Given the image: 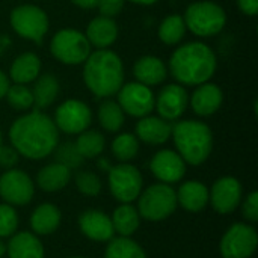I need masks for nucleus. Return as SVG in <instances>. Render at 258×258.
<instances>
[{
	"mask_svg": "<svg viewBox=\"0 0 258 258\" xmlns=\"http://www.w3.org/2000/svg\"><path fill=\"white\" fill-rule=\"evenodd\" d=\"M218 59L215 51L201 41H190L178 48L169 57L168 73L177 80L178 85L198 86L210 82L215 76Z\"/></svg>",
	"mask_w": 258,
	"mask_h": 258,
	"instance_id": "f03ea898",
	"label": "nucleus"
},
{
	"mask_svg": "<svg viewBox=\"0 0 258 258\" xmlns=\"http://www.w3.org/2000/svg\"><path fill=\"white\" fill-rule=\"evenodd\" d=\"M177 206L175 190L165 183L151 184L138 197V212L141 218L151 222L168 219L175 212Z\"/></svg>",
	"mask_w": 258,
	"mask_h": 258,
	"instance_id": "423d86ee",
	"label": "nucleus"
},
{
	"mask_svg": "<svg viewBox=\"0 0 258 258\" xmlns=\"http://www.w3.org/2000/svg\"><path fill=\"white\" fill-rule=\"evenodd\" d=\"M92 122L89 106L80 100H67L54 112V124L59 132L67 135H80L88 130Z\"/></svg>",
	"mask_w": 258,
	"mask_h": 258,
	"instance_id": "ddd939ff",
	"label": "nucleus"
},
{
	"mask_svg": "<svg viewBox=\"0 0 258 258\" xmlns=\"http://www.w3.org/2000/svg\"><path fill=\"white\" fill-rule=\"evenodd\" d=\"M150 169L160 183L172 184L184 177L186 162L174 150H160L153 156Z\"/></svg>",
	"mask_w": 258,
	"mask_h": 258,
	"instance_id": "dca6fc26",
	"label": "nucleus"
},
{
	"mask_svg": "<svg viewBox=\"0 0 258 258\" xmlns=\"http://www.w3.org/2000/svg\"><path fill=\"white\" fill-rule=\"evenodd\" d=\"M5 97L8 100V104L17 112H29L33 107L32 89L27 85H9Z\"/></svg>",
	"mask_w": 258,
	"mask_h": 258,
	"instance_id": "72a5a7b5",
	"label": "nucleus"
},
{
	"mask_svg": "<svg viewBox=\"0 0 258 258\" xmlns=\"http://www.w3.org/2000/svg\"><path fill=\"white\" fill-rule=\"evenodd\" d=\"M56 160L62 165H65L67 168H70L71 171L79 168L83 163V157L80 156V153L77 151L74 142H65L59 147H56Z\"/></svg>",
	"mask_w": 258,
	"mask_h": 258,
	"instance_id": "c9c22d12",
	"label": "nucleus"
},
{
	"mask_svg": "<svg viewBox=\"0 0 258 258\" xmlns=\"http://www.w3.org/2000/svg\"><path fill=\"white\" fill-rule=\"evenodd\" d=\"M6 254V245L3 243V240L0 239V258L3 257Z\"/></svg>",
	"mask_w": 258,
	"mask_h": 258,
	"instance_id": "de8ad7c7",
	"label": "nucleus"
},
{
	"mask_svg": "<svg viewBox=\"0 0 258 258\" xmlns=\"http://www.w3.org/2000/svg\"><path fill=\"white\" fill-rule=\"evenodd\" d=\"M6 254L9 258H44V246L36 234L21 231L9 237Z\"/></svg>",
	"mask_w": 258,
	"mask_h": 258,
	"instance_id": "5701e85b",
	"label": "nucleus"
},
{
	"mask_svg": "<svg viewBox=\"0 0 258 258\" xmlns=\"http://www.w3.org/2000/svg\"><path fill=\"white\" fill-rule=\"evenodd\" d=\"M9 77L0 70V100L5 98L6 92H8V88H9Z\"/></svg>",
	"mask_w": 258,
	"mask_h": 258,
	"instance_id": "79ce46f5",
	"label": "nucleus"
},
{
	"mask_svg": "<svg viewBox=\"0 0 258 258\" xmlns=\"http://www.w3.org/2000/svg\"><path fill=\"white\" fill-rule=\"evenodd\" d=\"M171 138L174 139L177 153L187 165L200 166L212 154L213 133L212 128L203 121H178L172 125Z\"/></svg>",
	"mask_w": 258,
	"mask_h": 258,
	"instance_id": "20e7f679",
	"label": "nucleus"
},
{
	"mask_svg": "<svg viewBox=\"0 0 258 258\" xmlns=\"http://www.w3.org/2000/svg\"><path fill=\"white\" fill-rule=\"evenodd\" d=\"M35 195L32 178L21 169H6L0 175V198L9 206H26Z\"/></svg>",
	"mask_w": 258,
	"mask_h": 258,
	"instance_id": "f8f14e48",
	"label": "nucleus"
},
{
	"mask_svg": "<svg viewBox=\"0 0 258 258\" xmlns=\"http://www.w3.org/2000/svg\"><path fill=\"white\" fill-rule=\"evenodd\" d=\"M50 51L63 65H80L91 54V44L80 30L60 29L51 38Z\"/></svg>",
	"mask_w": 258,
	"mask_h": 258,
	"instance_id": "6e6552de",
	"label": "nucleus"
},
{
	"mask_svg": "<svg viewBox=\"0 0 258 258\" xmlns=\"http://www.w3.org/2000/svg\"><path fill=\"white\" fill-rule=\"evenodd\" d=\"M74 145L83 159H95L104 151L106 139L100 132L88 128L79 135Z\"/></svg>",
	"mask_w": 258,
	"mask_h": 258,
	"instance_id": "2f4dec72",
	"label": "nucleus"
},
{
	"mask_svg": "<svg viewBox=\"0 0 258 258\" xmlns=\"http://www.w3.org/2000/svg\"><path fill=\"white\" fill-rule=\"evenodd\" d=\"M41 74V59L32 51H24L14 59L9 68V77L14 83L29 85Z\"/></svg>",
	"mask_w": 258,
	"mask_h": 258,
	"instance_id": "b1692460",
	"label": "nucleus"
},
{
	"mask_svg": "<svg viewBox=\"0 0 258 258\" xmlns=\"http://www.w3.org/2000/svg\"><path fill=\"white\" fill-rule=\"evenodd\" d=\"M83 82L95 97L109 98L124 85V65L121 57L109 50L91 51L83 62Z\"/></svg>",
	"mask_w": 258,
	"mask_h": 258,
	"instance_id": "7ed1b4c3",
	"label": "nucleus"
},
{
	"mask_svg": "<svg viewBox=\"0 0 258 258\" xmlns=\"http://www.w3.org/2000/svg\"><path fill=\"white\" fill-rule=\"evenodd\" d=\"M9 23L12 30L23 39L41 44L48 32L50 21L45 11L36 5H20L11 11Z\"/></svg>",
	"mask_w": 258,
	"mask_h": 258,
	"instance_id": "0eeeda50",
	"label": "nucleus"
},
{
	"mask_svg": "<svg viewBox=\"0 0 258 258\" xmlns=\"http://www.w3.org/2000/svg\"><path fill=\"white\" fill-rule=\"evenodd\" d=\"M189 106V94L183 85L171 83L163 86L154 97V109L159 116L166 121H177L183 116Z\"/></svg>",
	"mask_w": 258,
	"mask_h": 258,
	"instance_id": "2eb2a0df",
	"label": "nucleus"
},
{
	"mask_svg": "<svg viewBox=\"0 0 258 258\" xmlns=\"http://www.w3.org/2000/svg\"><path fill=\"white\" fill-rule=\"evenodd\" d=\"M107 184L112 197L121 204H132L144 187L139 169L130 163H118L107 171Z\"/></svg>",
	"mask_w": 258,
	"mask_h": 258,
	"instance_id": "1a4fd4ad",
	"label": "nucleus"
},
{
	"mask_svg": "<svg viewBox=\"0 0 258 258\" xmlns=\"http://www.w3.org/2000/svg\"><path fill=\"white\" fill-rule=\"evenodd\" d=\"M98 168H100V169H104V171H109V169L112 168V165L109 163L107 159H100V160H98Z\"/></svg>",
	"mask_w": 258,
	"mask_h": 258,
	"instance_id": "49530a36",
	"label": "nucleus"
},
{
	"mask_svg": "<svg viewBox=\"0 0 258 258\" xmlns=\"http://www.w3.org/2000/svg\"><path fill=\"white\" fill-rule=\"evenodd\" d=\"M71 177L73 174L70 168L59 162H54L41 168V171L36 174V184L41 190L53 194L62 190L70 183Z\"/></svg>",
	"mask_w": 258,
	"mask_h": 258,
	"instance_id": "393cba45",
	"label": "nucleus"
},
{
	"mask_svg": "<svg viewBox=\"0 0 258 258\" xmlns=\"http://www.w3.org/2000/svg\"><path fill=\"white\" fill-rule=\"evenodd\" d=\"M68 258H85V257H68Z\"/></svg>",
	"mask_w": 258,
	"mask_h": 258,
	"instance_id": "8fccbe9b",
	"label": "nucleus"
},
{
	"mask_svg": "<svg viewBox=\"0 0 258 258\" xmlns=\"http://www.w3.org/2000/svg\"><path fill=\"white\" fill-rule=\"evenodd\" d=\"M104 258H147V254L138 242L119 236L109 240Z\"/></svg>",
	"mask_w": 258,
	"mask_h": 258,
	"instance_id": "7c9ffc66",
	"label": "nucleus"
},
{
	"mask_svg": "<svg viewBox=\"0 0 258 258\" xmlns=\"http://www.w3.org/2000/svg\"><path fill=\"white\" fill-rule=\"evenodd\" d=\"M70 2L82 9H92V8H97L100 0H70Z\"/></svg>",
	"mask_w": 258,
	"mask_h": 258,
	"instance_id": "37998d69",
	"label": "nucleus"
},
{
	"mask_svg": "<svg viewBox=\"0 0 258 258\" xmlns=\"http://www.w3.org/2000/svg\"><path fill=\"white\" fill-rule=\"evenodd\" d=\"M133 76L135 79L147 86H157L168 77V67L165 62L157 56H142L133 65Z\"/></svg>",
	"mask_w": 258,
	"mask_h": 258,
	"instance_id": "412c9836",
	"label": "nucleus"
},
{
	"mask_svg": "<svg viewBox=\"0 0 258 258\" xmlns=\"http://www.w3.org/2000/svg\"><path fill=\"white\" fill-rule=\"evenodd\" d=\"M186 29L200 38H209L222 32L227 24L225 9L212 0L194 2L187 6L184 15Z\"/></svg>",
	"mask_w": 258,
	"mask_h": 258,
	"instance_id": "39448f33",
	"label": "nucleus"
},
{
	"mask_svg": "<svg viewBox=\"0 0 258 258\" xmlns=\"http://www.w3.org/2000/svg\"><path fill=\"white\" fill-rule=\"evenodd\" d=\"M59 80L53 74H39L38 79L33 82L32 95H33V109L35 110H44L50 107L57 95H59Z\"/></svg>",
	"mask_w": 258,
	"mask_h": 258,
	"instance_id": "bb28decb",
	"label": "nucleus"
},
{
	"mask_svg": "<svg viewBox=\"0 0 258 258\" xmlns=\"http://www.w3.org/2000/svg\"><path fill=\"white\" fill-rule=\"evenodd\" d=\"M79 228L82 234L92 242H109L115 237L110 216L97 209H88L80 213Z\"/></svg>",
	"mask_w": 258,
	"mask_h": 258,
	"instance_id": "f3484780",
	"label": "nucleus"
},
{
	"mask_svg": "<svg viewBox=\"0 0 258 258\" xmlns=\"http://www.w3.org/2000/svg\"><path fill=\"white\" fill-rule=\"evenodd\" d=\"M177 195V204H180L189 213H200L209 204V187L197 180H189L183 183Z\"/></svg>",
	"mask_w": 258,
	"mask_h": 258,
	"instance_id": "4be33fe9",
	"label": "nucleus"
},
{
	"mask_svg": "<svg viewBox=\"0 0 258 258\" xmlns=\"http://www.w3.org/2000/svg\"><path fill=\"white\" fill-rule=\"evenodd\" d=\"M77 190L85 197H97L101 192V180L97 174L89 171H80L74 177Z\"/></svg>",
	"mask_w": 258,
	"mask_h": 258,
	"instance_id": "f704fd0d",
	"label": "nucleus"
},
{
	"mask_svg": "<svg viewBox=\"0 0 258 258\" xmlns=\"http://www.w3.org/2000/svg\"><path fill=\"white\" fill-rule=\"evenodd\" d=\"M62 221L60 210L50 203L38 206L30 215V228L36 236H50L53 234Z\"/></svg>",
	"mask_w": 258,
	"mask_h": 258,
	"instance_id": "a878e982",
	"label": "nucleus"
},
{
	"mask_svg": "<svg viewBox=\"0 0 258 258\" xmlns=\"http://www.w3.org/2000/svg\"><path fill=\"white\" fill-rule=\"evenodd\" d=\"M112 153L121 163H128L139 153V139L133 133H119L112 141Z\"/></svg>",
	"mask_w": 258,
	"mask_h": 258,
	"instance_id": "473e14b6",
	"label": "nucleus"
},
{
	"mask_svg": "<svg viewBox=\"0 0 258 258\" xmlns=\"http://www.w3.org/2000/svg\"><path fill=\"white\" fill-rule=\"evenodd\" d=\"M118 95V104L124 113L133 118H144L154 110V92L150 86L142 85L139 82L124 83Z\"/></svg>",
	"mask_w": 258,
	"mask_h": 258,
	"instance_id": "9b49d317",
	"label": "nucleus"
},
{
	"mask_svg": "<svg viewBox=\"0 0 258 258\" xmlns=\"http://www.w3.org/2000/svg\"><path fill=\"white\" fill-rule=\"evenodd\" d=\"M243 189L237 178L234 177H221L218 178L212 190H209V203L219 215H230L233 213L242 201Z\"/></svg>",
	"mask_w": 258,
	"mask_h": 258,
	"instance_id": "4468645a",
	"label": "nucleus"
},
{
	"mask_svg": "<svg viewBox=\"0 0 258 258\" xmlns=\"http://www.w3.org/2000/svg\"><path fill=\"white\" fill-rule=\"evenodd\" d=\"M98 122L100 125L109 132V133H116L122 128L124 125V119H125V113L122 112V109L119 107V104L110 98H106L100 106H98Z\"/></svg>",
	"mask_w": 258,
	"mask_h": 258,
	"instance_id": "c85d7f7f",
	"label": "nucleus"
},
{
	"mask_svg": "<svg viewBox=\"0 0 258 258\" xmlns=\"http://www.w3.org/2000/svg\"><path fill=\"white\" fill-rule=\"evenodd\" d=\"M2 141H3V136H2V132H0V147L3 145V144H2Z\"/></svg>",
	"mask_w": 258,
	"mask_h": 258,
	"instance_id": "09e8293b",
	"label": "nucleus"
},
{
	"mask_svg": "<svg viewBox=\"0 0 258 258\" xmlns=\"http://www.w3.org/2000/svg\"><path fill=\"white\" fill-rule=\"evenodd\" d=\"M242 215L243 218L255 224L258 221V192L252 190L243 201L242 204Z\"/></svg>",
	"mask_w": 258,
	"mask_h": 258,
	"instance_id": "4c0bfd02",
	"label": "nucleus"
},
{
	"mask_svg": "<svg viewBox=\"0 0 258 258\" xmlns=\"http://www.w3.org/2000/svg\"><path fill=\"white\" fill-rule=\"evenodd\" d=\"M186 23L184 18L178 14L168 15L166 18L162 20L157 29L159 39L166 44V45H177L186 33Z\"/></svg>",
	"mask_w": 258,
	"mask_h": 258,
	"instance_id": "c756f323",
	"label": "nucleus"
},
{
	"mask_svg": "<svg viewBox=\"0 0 258 258\" xmlns=\"http://www.w3.org/2000/svg\"><path fill=\"white\" fill-rule=\"evenodd\" d=\"M18 228V215L15 209L6 203L0 204V239L11 237L17 233Z\"/></svg>",
	"mask_w": 258,
	"mask_h": 258,
	"instance_id": "e433bc0d",
	"label": "nucleus"
},
{
	"mask_svg": "<svg viewBox=\"0 0 258 258\" xmlns=\"http://www.w3.org/2000/svg\"><path fill=\"white\" fill-rule=\"evenodd\" d=\"M124 3H125V0H100L97 8L100 11V15L115 18L116 15L121 14Z\"/></svg>",
	"mask_w": 258,
	"mask_h": 258,
	"instance_id": "58836bf2",
	"label": "nucleus"
},
{
	"mask_svg": "<svg viewBox=\"0 0 258 258\" xmlns=\"http://www.w3.org/2000/svg\"><path fill=\"white\" fill-rule=\"evenodd\" d=\"M258 245L255 228L249 224L237 222L231 225L221 239L219 252L222 258H251Z\"/></svg>",
	"mask_w": 258,
	"mask_h": 258,
	"instance_id": "9d476101",
	"label": "nucleus"
},
{
	"mask_svg": "<svg viewBox=\"0 0 258 258\" xmlns=\"http://www.w3.org/2000/svg\"><path fill=\"white\" fill-rule=\"evenodd\" d=\"M9 141L20 156L41 160L48 157L59 145V130L48 115L32 110L11 124Z\"/></svg>",
	"mask_w": 258,
	"mask_h": 258,
	"instance_id": "f257e3e1",
	"label": "nucleus"
},
{
	"mask_svg": "<svg viewBox=\"0 0 258 258\" xmlns=\"http://www.w3.org/2000/svg\"><path fill=\"white\" fill-rule=\"evenodd\" d=\"M237 6L248 17H255L258 14V0H237Z\"/></svg>",
	"mask_w": 258,
	"mask_h": 258,
	"instance_id": "a19ab883",
	"label": "nucleus"
},
{
	"mask_svg": "<svg viewBox=\"0 0 258 258\" xmlns=\"http://www.w3.org/2000/svg\"><path fill=\"white\" fill-rule=\"evenodd\" d=\"M110 219L113 231L121 237L133 236L141 227V215L138 209L132 204H121L119 207H116Z\"/></svg>",
	"mask_w": 258,
	"mask_h": 258,
	"instance_id": "cd10ccee",
	"label": "nucleus"
},
{
	"mask_svg": "<svg viewBox=\"0 0 258 258\" xmlns=\"http://www.w3.org/2000/svg\"><path fill=\"white\" fill-rule=\"evenodd\" d=\"M20 154L15 151L12 145H2L0 147V166L3 169H12L18 163Z\"/></svg>",
	"mask_w": 258,
	"mask_h": 258,
	"instance_id": "ea45409f",
	"label": "nucleus"
},
{
	"mask_svg": "<svg viewBox=\"0 0 258 258\" xmlns=\"http://www.w3.org/2000/svg\"><path fill=\"white\" fill-rule=\"evenodd\" d=\"M11 45V39L8 36H0V54Z\"/></svg>",
	"mask_w": 258,
	"mask_h": 258,
	"instance_id": "c03bdc74",
	"label": "nucleus"
},
{
	"mask_svg": "<svg viewBox=\"0 0 258 258\" xmlns=\"http://www.w3.org/2000/svg\"><path fill=\"white\" fill-rule=\"evenodd\" d=\"M130 3H135V5H141V6H151L154 3H157L159 0H127Z\"/></svg>",
	"mask_w": 258,
	"mask_h": 258,
	"instance_id": "a18cd8bd",
	"label": "nucleus"
},
{
	"mask_svg": "<svg viewBox=\"0 0 258 258\" xmlns=\"http://www.w3.org/2000/svg\"><path fill=\"white\" fill-rule=\"evenodd\" d=\"M136 138L148 145H162L171 139L172 124L160 116L147 115L136 124Z\"/></svg>",
	"mask_w": 258,
	"mask_h": 258,
	"instance_id": "6ab92c4d",
	"label": "nucleus"
},
{
	"mask_svg": "<svg viewBox=\"0 0 258 258\" xmlns=\"http://www.w3.org/2000/svg\"><path fill=\"white\" fill-rule=\"evenodd\" d=\"M118 33L119 30L113 18L98 15L92 18L89 24L86 26L85 36L91 45L100 50V48H109L110 45H113L118 39Z\"/></svg>",
	"mask_w": 258,
	"mask_h": 258,
	"instance_id": "aec40b11",
	"label": "nucleus"
},
{
	"mask_svg": "<svg viewBox=\"0 0 258 258\" xmlns=\"http://www.w3.org/2000/svg\"><path fill=\"white\" fill-rule=\"evenodd\" d=\"M222 103H224V92L218 85L212 82L198 85L194 94L189 97V104L192 110L203 118L215 115L221 109Z\"/></svg>",
	"mask_w": 258,
	"mask_h": 258,
	"instance_id": "a211bd4d",
	"label": "nucleus"
}]
</instances>
